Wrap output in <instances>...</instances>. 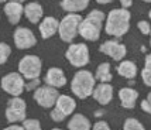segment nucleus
Returning <instances> with one entry per match:
<instances>
[{
  "instance_id": "1",
  "label": "nucleus",
  "mask_w": 151,
  "mask_h": 130,
  "mask_svg": "<svg viewBox=\"0 0 151 130\" xmlns=\"http://www.w3.org/2000/svg\"><path fill=\"white\" fill-rule=\"evenodd\" d=\"M132 14L126 9H113L105 19V31L114 38H122L130 30Z\"/></svg>"
},
{
  "instance_id": "2",
  "label": "nucleus",
  "mask_w": 151,
  "mask_h": 130,
  "mask_svg": "<svg viewBox=\"0 0 151 130\" xmlns=\"http://www.w3.org/2000/svg\"><path fill=\"white\" fill-rule=\"evenodd\" d=\"M105 19L106 16L103 12H100L98 9L92 10L91 13L86 14V17H82V21L79 24L78 35H81L86 41H98Z\"/></svg>"
},
{
  "instance_id": "3",
  "label": "nucleus",
  "mask_w": 151,
  "mask_h": 130,
  "mask_svg": "<svg viewBox=\"0 0 151 130\" xmlns=\"http://www.w3.org/2000/svg\"><path fill=\"white\" fill-rule=\"evenodd\" d=\"M95 86H96V79L92 72L88 69H79L78 72H75L71 81V91L79 99H86L91 96Z\"/></svg>"
},
{
  "instance_id": "4",
  "label": "nucleus",
  "mask_w": 151,
  "mask_h": 130,
  "mask_svg": "<svg viewBox=\"0 0 151 130\" xmlns=\"http://www.w3.org/2000/svg\"><path fill=\"white\" fill-rule=\"evenodd\" d=\"M82 21V16L75 13H68L64 19L59 21L58 35L64 43H72L78 37L79 24Z\"/></svg>"
},
{
  "instance_id": "5",
  "label": "nucleus",
  "mask_w": 151,
  "mask_h": 130,
  "mask_svg": "<svg viewBox=\"0 0 151 130\" xmlns=\"http://www.w3.org/2000/svg\"><path fill=\"white\" fill-rule=\"evenodd\" d=\"M19 74L26 79V81H31V79H37L41 75V69H42V62L38 55L34 54H28L24 55L19 62Z\"/></svg>"
},
{
  "instance_id": "6",
  "label": "nucleus",
  "mask_w": 151,
  "mask_h": 130,
  "mask_svg": "<svg viewBox=\"0 0 151 130\" xmlns=\"http://www.w3.org/2000/svg\"><path fill=\"white\" fill-rule=\"evenodd\" d=\"M65 58L75 68H83L89 64V48L85 43H72L66 48Z\"/></svg>"
},
{
  "instance_id": "7",
  "label": "nucleus",
  "mask_w": 151,
  "mask_h": 130,
  "mask_svg": "<svg viewBox=\"0 0 151 130\" xmlns=\"http://www.w3.org/2000/svg\"><path fill=\"white\" fill-rule=\"evenodd\" d=\"M24 84H26V81L19 72L7 74V75H4L1 78V82H0L1 89L6 93L12 95L13 98H19L24 92Z\"/></svg>"
},
{
  "instance_id": "8",
  "label": "nucleus",
  "mask_w": 151,
  "mask_h": 130,
  "mask_svg": "<svg viewBox=\"0 0 151 130\" xmlns=\"http://www.w3.org/2000/svg\"><path fill=\"white\" fill-rule=\"evenodd\" d=\"M27 105L26 100L21 98H12L7 102L6 109V119L10 123H17V122H24L26 120Z\"/></svg>"
},
{
  "instance_id": "9",
  "label": "nucleus",
  "mask_w": 151,
  "mask_h": 130,
  "mask_svg": "<svg viewBox=\"0 0 151 130\" xmlns=\"http://www.w3.org/2000/svg\"><path fill=\"white\" fill-rule=\"evenodd\" d=\"M58 96H59V93L57 92L55 88H51L48 85H41L40 88H37L34 91L33 99L41 108L50 109V108L55 106V102H57Z\"/></svg>"
},
{
  "instance_id": "10",
  "label": "nucleus",
  "mask_w": 151,
  "mask_h": 130,
  "mask_svg": "<svg viewBox=\"0 0 151 130\" xmlns=\"http://www.w3.org/2000/svg\"><path fill=\"white\" fill-rule=\"evenodd\" d=\"M13 41L14 46L19 50H28L37 44V38H35L34 32L27 27H17L14 30Z\"/></svg>"
},
{
  "instance_id": "11",
  "label": "nucleus",
  "mask_w": 151,
  "mask_h": 130,
  "mask_svg": "<svg viewBox=\"0 0 151 130\" xmlns=\"http://www.w3.org/2000/svg\"><path fill=\"white\" fill-rule=\"evenodd\" d=\"M99 51L110 57L113 61H123L127 54V48L124 44H122L117 40H107L99 47Z\"/></svg>"
},
{
  "instance_id": "12",
  "label": "nucleus",
  "mask_w": 151,
  "mask_h": 130,
  "mask_svg": "<svg viewBox=\"0 0 151 130\" xmlns=\"http://www.w3.org/2000/svg\"><path fill=\"white\" fill-rule=\"evenodd\" d=\"M44 81H45V85L58 89V88H62V86L66 85V75L61 68H58V66H51V68L47 71Z\"/></svg>"
},
{
  "instance_id": "13",
  "label": "nucleus",
  "mask_w": 151,
  "mask_h": 130,
  "mask_svg": "<svg viewBox=\"0 0 151 130\" xmlns=\"http://www.w3.org/2000/svg\"><path fill=\"white\" fill-rule=\"evenodd\" d=\"M58 26H59V21L55 17L47 16V17H44L38 23V31L42 38L48 40L58 32Z\"/></svg>"
},
{
  "instance_id": "14",
  "label": "nucleus",
  "mask_w": 151,
  "mask_h": 130,
  "mask_svg": "<svg viewBox=\"0 0 151 130\" xmlns=\"http://www.w3.org/2000/svg\"><path fill=\"white\" fill-rule=\"evenodd\" d=\"M92 96L100 105L110 103L113 99V86L110 84H98L92 92Z\"/></svg>"
},
{
  "instance_id": "15",
  "label": "nucleus",
  "mask_w": 151,
  "mask_h": 130,
  "mask_svg": "<svg viewBox=\"0 0 151 130\" xmlns=\"http://www.w3.org/2000/svg\"><path fill=\"white\" fill-rule=\"evenodd\" d=\"M3 12H4L10 24H19L21 16L24 14V6L20 3H14V1H7V3H4Z\"/></svg>"
},
{
  "instance_id": "16",
  "label": "nucleus",
  "mask_w": 151,
  "mask_h": 130,
  "mask_svg": "<svg viewBox=\"0 0 151 130\" xmlns=\"http://www.w3.org/2000/svg\"><path fill=\"white\" fill-rule=\"evenodd\" d=\"M24 16L26 19L33 23V24H38L41 20L44 19V10L42 6L37 3V1H31V3H27L24 6Z\"/></svg>"
},
{
  "instance_id": "17",
  "label": "nucleus",
  "mask_w": 151,
  "mask_h": 130,
  "mask_svg": "<svg viewBox=\"0 0 151 130\" xmlns=\"http://www.w3.org/2000/svg\"><path fill=\"white\" fill-rule=\"evenodd\" d=\"M119 99L124 109H133L136 106V100L138 99V92L130 86L122 88L119 91Z\"/></svg>"
},
{
  "instance_id": "18",
  "label": "nucleus",
  "mask_w": 151,
  "mask_h": 130,
  "mask_svg": "<svg viewBox=\"0 0 151 130\" xmlns=\"http://www.w3.org/2000/svg\"><path fill=\"white\" fill-rule=\"evenodd\" d=\"M76 108V102L75 99L68 95H59L57 102H55V109L58 112H61L64 116H68V115H72L73 110Z\"/></svg>"
},
{
  "instance_id": "19",
  "label": "nucleus",
  "mask_w": 151,
  "mask_h": 130,
  "mask_svg": "<svg viewBox=\"0 0 151 130\" xmlns=\"http://www.w3.org/2000/svg\"><path fill=\"white\" fill-rule=\"evenodd\" d=\"M89 6V0H61V7L66 13L79 14Z\"/></svg>"
},
{
  "instance_id": "20",
  "label": "nucleus",
  "mask_w": 151,
  "mask_h": 130,
  "mask_svg": "<svg viewBox=\"0 0 151 130\" xmlns=\"http://www.w3.org/2000/svg\"><path fill=\"white\" fill-rule=\"evenodd\" d=\"M137 65L134 64L130 59H123L120 61V64L117 66V74L120 77H123L126 79H134L137 77Z\"/></svg>"
},
{
  "instance_id": "21",
  "label": "nucleus",
  "mask_w": 151,
  "mask_h": 130,
  "mask_svg": "<svg viewBox=\"0 0 151 130\" xmlns=\"http://www.w3.org/2000/svg\"><path fill=\"white\" fill-rule=\"evenodd\" d=\"M93 77H95L96 81H99V84H109V82L113 79L110 64H109V62H102V64H99Z\"/></svg>"
},
{
  "instance_id": "22",
  "label": "nucleus",
  "mask_w": 151,
  "mask_h": 130,
  "mask_svg": "<svg viewBox=\"0 0 151 130\" xmlns=\"http://www.w3.org/2000/svg\"><path fill=\"white\" fill-rule=\"evenodd\" d=\"M68 129L69 130H91V122L89 119L81 113H76L71 117L68 122Z\"/></svg>"
},
{
  "instance_id": "23",
  "label": "nucleus",
  "mask_w": 151,
  "mask_h": 130,
  "mask_svg": "<svg viewBox=\"0 0 151 130\" xmlns=\"http://www.w3.org/2000/svg\"><path fill=\"white\" fill-rule=\"evenodd\" d=\"M141 79H143L145 86H150L151 88V52L145 55L144 66L141 69Z\"/></svg>"
},
{
  "instance_id": "24",
  "label": "nucleus",
  "mask_w": 151,
  "mask_h": 130,
  "mask_svg": "<svg viewBox=\"0 0 151 130\" xmlns=\"http://www.w3.org/2000/svg\"><path fill=\"white\" fill-rule=\"evenodd\" d=\"M123 130H145L144 126L134 117H129L123 124Z\"/></svg>"
},
{
  "instance_id": "25",
  "label": "nucleus",
  "mask_w": 151,
  "mask_h": 130,
  "mask_svg": "<svg viewBox=\"0 0 151 130\" xmlns=\"http://www.w3.org/2000/svg\"><path fill=\"white\" fill-rule=\"evenodd\" d=\"M12 54V48L6 43H0V65L6 64L9 57Z\"/></svg>"
},
{
  "instance_id": "26",
  "label": "nucleus",
  "mask_w": 151,
  "mask_h": 130,
  "mask_svg": "<svg viewBox=\"0 0 151 130\" xmlns=\"http://www.w3.org/2000/svg\"><path fill=\"white\" fill-rule=\"evenodd\" d=\"M23 129L24 130H41V124L37 119H26L23 122Z\"/></svg>"
},
{
  "instance_id": "27",
  "label": "nucleus",
  "mask_w": 151,
  "mask_h": 130,
  "mask_svg": "<svg viewBox=\"0 0 151 130\" xmlns=\"http://www.w3.org/2000/svg\"><path fill=\"white\" fill-rule=\"evenodd\" d=\"M137 28L140 30V32H141L143 35H150V32H151V24L148 23V21H145V20L138 21V23H137Z\"/></svg>"
},
{
  "instance_id": "28",
  "label": "nucleus",
  "mask_w": 151,
  "mask_h": 130,
  "mask_svg": "<svg viewBox=\"0 0 151 130\" xmlns=\"http://www.w3.org/2000/svg\"><path fill=\"white\" fill-rule=\"evenodd\" d=\"M40 86H41V81H40V78L31 79V81H27L26 84H24V91L33 92V91H35L37 88H40Z\"/></svg>"
},
{
  "instance_id": "29",
  "label": "nucleus",
  "mask_w": 151,
  "mask_h": 130,
  "mask_svg": "<svg viewBox=\"0 0 151 130\" xmlns=\"http://www.w3.org/2000/svg\"><path fill=\"white\" fill-rule=\"evenodd\" d=\"M51 119H52L54 122H62V120L65 119V116H64L61 112H58L55 108H54V110L51 112Z\"/></svg>"
},
{
  "instance_id": "30",
  "label": "nucleus",
  "mask_w": 151,
  "mask_h": 130,
  "mask_svg": "<svg viewBox=\"0 0 151 130\" xmlns=\"http://www.w3.org/2000/svg\"><path fill=\"white\" fill-rule=\"evenodd\" d=\"M93 130H110V127H109V124L106 123V122L99 120V122H96V123L93 124Z\"/></svg>"
},
{
  "instance_id": "31",
  "label": "nucleus",
  "mask_w": 151,
  "mask_h": 130,
  "mask_svg": "<svg viewBox=\"0 0 151 130\" xmlns=\"http://www.w3.org/2000/svg\"><path fill=\"white\" fill-rule=\"evenodd\" d=\"M119 1L122 4V9H126V10H129V7L133 6V0H119Z\"/></svg>"
},
{
  "instance_id": "32",
  "label": "nucleus",
  "mask_w": 151,
  "mask_h": 130,
  "mask_svg": "<svg viewBox=\"0 0 151 130\" xmlns=\"http://www.w3.org/2000/svg\"><path fill=\"white\" fill-rule=\"evenodd\" d=\"M141 109L144 112H147V113H151V106H150V103L147 102V99L141 100Z\"/></svg>"
},
{
  "instance_id": "33",
  "label": "nucleus",
  "mask_w": 151,
  "mask_h": 130,
  "mask_svg": "<svg viewBox=\"0 0 151 130\" xmlns=\"http://www.w3.org/2000/svg\"><path fill=\"white\" fill-rule=\"evenodd\" d=\"M4 130H24L23 129V126H17V124H12V126H9L6 127Z\"/></svg>"
},
{
  "instance_id": "34",
  "label": "nucleus",
  "mask_w": 151,
  "mask_h": 130,
  "mask_svg": "<svg viewBox=\"0 0 151 130\" xmlns=\"http://www.w3.org/2000/svg\"><path fill=\"white\" fill-rule=\"evenodd\" d=\"M112 0H96V3H99V4H107V3H110Z\"/></svg>"
},
{
  "instance_id": "35",
  "label": "nucleus",
  "mask_w": 151,
  "mask_h": 130,
  "mask_svg": "<svg viewBox=\"0 0 151 130\" xmlns=\"http://www.w3.org/2000/svg\"><path fill=\"white\" fill-rule=\"evenodd\" d=\"M9 1H14V3H20V4H23L26 0H9Z\"/></svg>"
},
{
  "instance_id": "36",
  "label": "nucleus",
  "mask_w": 151,
  "mask_h": 130,
  "mask_svg": "<svg viewBox=\"0 0 151 130\" xmlns=\"http://www.w3.org/2000/svg\"><path fill=\"white\" fill-rule=\"evenodd\" d=\"M147 102H148L151 106V92H148V95H147Z\"/></svg>"
},
{
  "instance_id": "37",
  "label": "nucleus",
  "mask_w": 151,
  "mask_h": 130,
  "mask_svg": "<svg viewBox=\"0 0 151 130\" xmlns=\"http://www.w3.org/2000/svg\"><path fill=\"white\" fill-rule=\"evenodd\" d=\"M9 0H0V3H7Z\"/></svg>"
},
{
  "instance_id": "38",
  "label": "nucleus",
  "mask_w": 151,
  "mask_h": 130,
  "mask_svg": "<svg viewBox=\"0 0 151 130\" xmlns=\"http://www.w3.org/2000/svg\"><path fill=\"white\" fill-rule=\"evenodd\" d=\"M143 1H145V3H151V0H143Z\"/></svg>"
},
{
  "instance_id": "39",
  "label": "nucleus",
  "mask_w": 151,
  "mask_h": 130,
  "mask_svg": "<svg viewBox=\"0 0 151 130\" xmlns=\"http://www.w3.org/2000/svg\"><path fill=\"white\" fill-rule=\"evenodd\" d=\"M148 17H150V19H151V10H150V12H148Z\"/></svg>"
},
{
  "instance_id": "40",
  "label": "nucleus",
  "mask_w": 151,
  "mask_h": 130,
  "mask_svg": "<svg viewBox=\"0 0 151 130\" xmlns=\"http://www.w3.org/2000/svg\"><path fill=\"white\" fill-rule=\"evenodd\" d=\"M150 47H151V32H150Z\"/></svg>"
},
{
  "instance_id": "41",
  "label": "nucleus",
  "mask_w": 151,
  "mask_h": 130,
  "mask_svg": "<svg viewBox=\"0 0 151 130\" xmlns=\"http://www.w3.org/2000/svg\"><path fill=\"white\" fill-rule=\"evenodd\" d=\"M52 130H61V129H52Z\"/></svg>"
}]
</instances>
